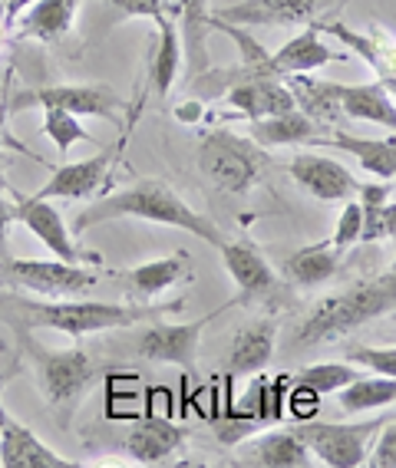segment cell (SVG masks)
<instances>
[{
  "mask_svg": "<svg viewBox=\"0 0 396 468\" xmlns=\"http://www.w3.org/2000/svg\"><path fill=\"white\" fill-rule=\"evenodd\" d=\"M186 307L176 303H110V301H76V297H57V301H30V297H0V320H7L20 330H57L73 340L106 330L135 326L139 320H155Z\"/></svg>",
  "mask_w": 396,
  "mask_h": 468,
  "instance_id": "cell-1",
  "label": "cell"
},
{
  "mask_svg": "<svg viewBox=\"0 0 396 468\" xmlns=\"http://www.w3.org/2000/svg\"><path fill=\"white\" fill-rule=\"evenodd\" d=\"M119 218H139V221H152V225L178 228V231L195 234L198 241L211 244V248L225 244V234L219 231V225L209 221L205 215H198L172 185L159 182V178H143V182L129 185L123 192L93 201L90 208L76 215L73 234H86L90 228L119 221Z\"/></svg>",
  "mask_w": 396,
  "mask_h": 468,
  "instance_id": "cell-2",
  "label": "cell"
},
{
  "mask_svg": "<svg viewBox=\"0 0 396 468\" xmlns=\"http://www.w3.org/2000/svg\"><path fill=\"white\" fill-rule=\"evenodd\" d=\"M383 314H396V284L387 274L373 277V281H360V284L350 287V291L324 297V301L307 314V320L297 326L294 343L297 346L334 343V340H340V336L354 334L357 326L383 317Z\"/></svg>",
  "mask_w": 396,
  "mask_h": 468,
  "instance_id": "cell-3",
  "label": "cell"
},
{
  "mask_svg": "<svg viewBox=\"0 0 396 468\" xmlns=\"http://www.w3.org/2000/svg\"><path fill=\"white\" fill-rule=\"evenodd\" d=\"M24 346L34 360L37 386H40L43 399L50 402V410L59 412V419H70L86 389L100 379V363L80 346L70 350H43L30 336L24 334Z\"/></svg>",
  "mask_w": 396,
  "mask_h": 468,
  "instance_id": "cell-4",
  "label": "cell"
},
{
  "mask_svg": "<svg viewBox=\"0 0 396 468\" xmlns=\"http://www.w3.org/2000/svg\"><path fill=\"white\" fill-rule=\"evenodd\" d=\"M264 152L248 135L211 129L198 143V168L215 188L228 195H245L264 172Z\"/></svg>",
  "mask_w": 396,
  "mask_h": 468,
  "instance_id": "cell-5",
  "label": "cell"
},
{
  "mask_svg": "<svg viewBox=\"0 0 396 468\" xmlns=\"http://www.w3.org/2000/svg\"><path fill=\"white\" fill-rule=\"evenodd\" d=\"M63 109L73 116H93L106 122H123L126 119V100L112 92L102 83H59V86H40V90H24L10 100V112H27V109Z\"/></svg>",
  "mask_w": 396,
  "mask_h": 468,
  "instance_id": "cell-6",
  "label": "cell"
},
{
  "mask_svg": "<svg viewBox=\"0 0 396 468\" xmlns=\"http://www.w3.org/2000/svg\"><path fill=\"white\" fill-rule=\"evenodd\" d=\"M380 426H387L383 419H370V422H297L291 426L297 432L311 455L327 468H360L367 465L370 455V439L380 432Z\"/></svg>",
  "mask_w": 396,
  "mask_h": 468,
  "instance_id": "cell-7",
  "label": "cell"
},
{
  "mask_svg": "<svg viewBox=\"0 0 396 468\" xmlns=\"http://www.w3.org/2000/svg\"><path fill=\"white\" fill-rule=\"evenodd\" d=\"M96 271L67 261H37V258H7L0 261V284H10L17 291L40 293V297H76L96 287Z\"/></svg>",
  "mask_w": 396,
  "mask_h": 468,
  "instance_id": "cell-8",
  "label": "cell"
},
{
  "mask_svg": "<svg viewBox=\"0 0 396 468\" xmlns=\"http://www.w3.org/2000/svg\"><path fill=\"white\" fill-rule=\"evenodd\" d=\"M228 307H235V301L225 303V307H219V310H211V314H205V317H198V320H188V324L149 326V330L139 336V343H135V353L149 363H172V367H182L192 373L205 326L219 317V314H225Z\"/></svg>",
  "mask_w": 396,
  "mask_h": 468,
  "instance_id": "cell-9",
  "label": "cell"
},
{
  "mask_svg": "<svg viewBox=\"0 0 396 468\" xmlns=\"http://www.w3.org/2000/svg\"><path fill=\"white\" fill-rule=\"evenodd\" d=\"M14 218L34 234L53 258L67 261V264H96V261H100L93 251H80V248H76L73 231L67 228L59 208L53 205V198H37V195H30V198H14Z\"/></svg>",
  "mask_w": 396,
  "mask_h": 468,
  "instance_id": "cell-10",
  "label": "cell"
},
{
  "mask_svg": "<svg viewBox=\"0 0 396 468\" xmlns=\"http://www.w3.org/2000/svg\"><path fill=\"white\" fill-rule=\"evenodd\" d=\"M330 4L334 0H238L211 10L209 20L235 27H301L314 24V17Z\"/></svg>",
  "mask_w": 396,
  "mask_h": 468,
  "instance_id": "cell-11",
  "label": "cell"
},
{
  "mask_svg": "<svg viewBox=\"0 0 396 468\" xmlns=\"http://www.w3.org/2000/svg\"><path fill=\"white\" fill-rule=\"evenodd\" d=\"M221 254V264L225 271L231 274L238 287V297L235 303H252V301H271L274 293L281 291V281L274 274L264 254L252 244H241V241H225L219 248Z\"/></svg>",
  "mask_w": 396,
  "mask_h": 468,
  "instance_id": "cell-12",
  "label": "cell"
},
{
  "mask_svg": "<svg viewBox=\"0 0 396 468\" xmlns=\"http://www.w3.org/2000/svg\"><path fill=\"white\" fill-rule=\"evenodd\" d=\"M287 172L317 201H347L357 198V192H360V182L340 162L321 155V152H297L294 159L287 162Z\"/></svg>",
  "mask_w": 396,
  "mask_h": 468,
  "instance_id": "cell-13",
  "label": "cell"
},
{
  "mask_svg": "<svg viewBox=\"0 0 396 468\" xmlns=\"http://www.w3.org/2000/svg\"><path fill=\"white\" fill-rule=\"evenodd\" d=\"M123 145L126 143H119L116 149L100 152V155H93V159H80V162H70V165L53 168L50 182L43 185V188H37L34 195L37 198H53V201L93 198L102 185H106V178H110V165L119 152H123Z\"/></svg>",
  "mask_w": 396,
  "mask_h": 468,
  "instance_id": "cell-14",
  "label": "cell"
},
{
  "mask_svg": "<svg viewBox=\"0 0 396 468\" xmlns=\"http://www.w3.org/2000/svg\"><path fill=\"white\" fill-rule=\"evenodd\" d=\"M0 465L4 468H73L76 462L63 459L57 449L20 419H14L0 402Z\"/></svg>",
  "mask_w": 396,
  "mask_h": 468,
  "instance_id": "cell-15",
  "label": "cell"
},
{
  "mask_svg": "<svg viewBox=\"0 0 396 468\" xmlns=\"http://www.w3.org/2000/svg\"><path fill=\"white\" fill-rule=\"evenodd\" d=\"M235 465L245 468H307L317 462L311 449L297 439L294 429H274V432H254L245 442L235 445Z\"/></svg>",
  "mask_w": 396,
  "mask_h": 468,
  "instance_id": "cell-16",
  "label": "cell"
},
{
  "mask_svg": "<svg viewBox=\"0 0 396 468\" xmlns=\"http://www.w3.org/2000/svg\"><path fill=\"white\" fill-rule=\"evenodd\" d=\"M321 34H330L340 47H347L350 53L367 63V67L377 73V83L383 90H390V96L396 100V40L390 34H380V30H350L340 20H327V24H317Z\"/></svg>",
  "mask_w": 396,
  "mask_h": 468,
  "instance_id": "cell-17",
  "label": "cell"
},
{
  "mask_svg": "<svg viewBox=\"0 0 396 468\" xmlns=\"http://www.w3.org/2000/svg\"><path fill=\"white\" fill-rule=\"evenodd\" d=\"M186 426L166 422V419H143L123 439V449L135 465H166L176 459V452L186 445Z\"/></svg>",
  "mask_w": 396,
  "mask_h": 468,
  "instance_id": "cell-18",
  "label": "cell"
},
{
  "mask_svg": "<svg viewBox=\"0 0 396 468\" xmlns=\"http://www.w3.org/2000/svg\"><path fill=\"white\" fill-rule=\"evenodd\" d=\"M350 59L347 53L327 47L321 37V27L311 24L304 34L291 37L284 47L271 50V67L278 76H297V73H314V69L327 67V63H344Z\"/></svg>",
  "mask_w": 396,
  "mask_h": 468,
  "instance_id": "cell-19",
  "label": "cell"
},
{
  "mask_svg": "<svg viewBox=\"0 0 396 468\" xmlns=\"http://www.w3.org/2000/svg\"><path fill=\"white\" fill-rule=\"evenodd\" d=\"M274 343H278V324L271 317L241 326V330L231 336L228 373H231V377H254V373H264L271 356H274Z\"/></svg>",
  "mask_w": 396,
  "mask_h": 468,
  "instance_id": "cell-20",
  "label": "cell"
},
{
  "mask_svg": "<svg viewBox=\"0 0 396 468\" xmlns=\"http://www.w3.org/2000/svg\"><path fill=\"white\" fill-rule=\"evenodd\" d=\"M311 145H324V149L334 152H347L360 162L363 172L383 178V182H393L396 178V135L387 139H363V135H314Z\"/></svg>",
  "mask_w": 396,
  "mask_h": 468,
  "instance_id": "cell-21",
  "label": "cell"
},
{
  "mask_svg": "<svg viewBox=\"0 0 396 468\" xmlns=\"http://www.w3.org/2000/svg\"><path fill=\"white\" fill-rule=\"evenodd\" d=\"M80 0H34L20 14L17 40H37V43H57L73 30Z\"/></svg>",
  "mask_w": 396,
  "mask_h": 468,
  "instance_id": "cell-22",
  "label": "cell"
},
{
  "mask_svg": "<svg viewBox=\"0 0 396 468\" xmlns=\"http://www.w3.org/2000/svg\"><path fill=\"white\" fill-rule=\"evenodd\" d=\"M337 102H340V116L396 133V100L380 83H357V86L337 83Z\"/></svg>",
  "mask_w": 396,
  "mask_h": 468,
  "instance_id": "cell-23",
  "label": "cell"
},
{
  "mask_svg": "<svg viewBox=\"0 0 396 468\" xmlns=\"http://www.w3.org/2000/svg\"><path fill=\"white\" fill-rule=\"evenodd\" d=\"M155 27H159V34H155V47H152L149 59V83L159 96H169L178 73H182V63H186V43H182V30L172 24L169 14H162Z\"/></svg>",
  "mask_w": 396,
  "mask_h": 468,
  "instance_id": "cell-24",
  "label": "cell"
},
{
  "mask_svg": "<svg viewBox=\"0 0 396 468\" xmlns=\"http://www.w3.org/2000/svg\"><path fill=\"white\" fill-rule=\"evenodd\" d=\"M245 135L262 149H281V145H311L317 135L314 119L301 109L284 112V116H264V119H248Z\"/></svg>",
  "mask_w": 396,
  "mask_h": 468,
  "instance_id": "cell-25",
  "label": "cell"
},
{
  "mask_svg": "<svg viewBox=\"0 0 396 468\" xmlns=\"http://www.w3.org/2000/svg\"><path fill=\"white\" fill-rule=\"evenodd\" d=\"M337 268H340V248H334L330 238L327 241L307 244V248H301V251H294V254H287L284 264H281L284 277L294 287L327 284L330 277L337 274Z\"/></svg>",
  "mask_w": 396,
  "mask_h": 468,
  "instance_id": "cell-26",
  "label": "cell"
},
{
  "mask_svg": "<svg viewBox=\"0 0 396 468\" xmlns=\"http://www.w3.org/2000/svg\"><path fill=\"white\" fill-rule=\"evenodd\" d=\"M182 277H188V258L186 254H169V258H159V261H145L139 268H133L126 274V284L133 293L152 301V297H159L166 293L169 287H176Z\"/></svg>",
  "mask_w": 396,
  "mask_h": 468,
  "instance_id": "cell-27",
  "label": "cell"
},
{
  "mask_svg": "<svg viewBox=\"0 0 396 468\" xmlns=\"http://www.w3.org/2000/svg\"><path fill=\"white\" fill-rule=\"evenodd\" d=\"M396 406V377H357L340 389V410L347 416H363Z\"/></svg>",
  "mask_w": 396,
  "mask_h": 468,
  "instance_id": "cell-28",
  "label": "cell"
},
{
  "mask_svg": "<svg viewBox=\"0 0 396 468\" xmlns=\"http://www.w3.org/2000/svg\"><path fill=\"white\" fill-rule=\"evenodd\" d=\"M291 92H294L297 109L307 112L311 119H330L340 116V102H337V83H327V80H314L311 73H297L284 76Z\"/></svg>",
  "mask_w": 396,
  "mask_h": 468,
  "instance_id": "cell-29",
  "label": "cell"
},
{
  "mask_svg": "<svg viewBox=\"0 0 396 468\" xmlns=\"http://www.w3.org/2000/svg\"><path fill=\"white\" fill-rule=\"evenodd\" d=\"M209 0H176L172 17H182V37H186V57L205 53V30H209Z\"/></svg>",
  "mask_w": 396,
  "mask_h": 468,
  "instance_id": "cell-30",
  "label": "cell"
},
{
  "mask_svg": "<svg viewBox=\"0 0 396 468\" xmlns=\"http://www.w3.org/2000/svg\"><path fill=\"white\" fill-rule=\"evenodd\" d=\"M40 129L59 152H70L73 145L90 143V133L83 129L80 116H73V112H63V109H43Z\"/></svg>",
  "mask_w": 396,
  "mask_h": 468,
  "instance_id": "cell-31",
  "label": "cell"
},
{
  "mask_svg": "<svg viewBox=\"0 0 396 468\" xmlns=\"http://www.w3.org/2000/svg\"><path fill=\"white\" fill-rule=\"evenodd\" d=\"M360 377L357 373L354 363H314V367L301 369L297 373V383H307L311 389H317L321 396H330V393H340L347 383H354V379Z\"/></svg>",
  "mask_w": 396,
  "mask_h": 468,
  "instance_id": "cell-32",
  "label": "cell"
},
{
  "mask_svg": "<svg viewBox=\"0 0 396 468\" xmlns=\"http://www.w3.org/2000/svg\"><path fill=\"white\" fill-rule=\"evenodd\" d=\"M347 363L377 377H396V346H347Z\"/></svg>",
  "mask_w": 396,
  "mask_h": 468,
  "instance_id": "cell-33",
  "label": "cell"
},
{
  "mask_svg": "<svg viewBox=\"0 0 396 468\" xmlns=\"http://www.w3.org/2000/svg\"><path fill=\"white\" fill-rule=\"evenodd\" d=\"M363 218H367V211H363L360 201L347 198L344 201V211H340V218H337V228H334V234H330V244H334V248H340V251H347L350 244L360 241Z\"/></svg>",
  "mask_w": 396,
  "mask_h": 468,
  "instance_id": "cell-34",
  "label": "cell"
},
{
  "mask_svg": "<svg viewBox=\"0 0 396 468\" xmlns=\"http://www.w3.org/2000/svg\"><path fill=\"white\" fill-rule=\"evenodd\" d=\"M367 218H363V234L360 241L373 244V241H387V238H396V201H387V205H377V208H363Z\"/></svg>",
  "mask_w": 396,
  "mask_h": 468,
  "instance_id": "cell-35",
  "label": "cell"
},
{
  "mask_svg": "<svg viewBox=\"0 0 396 468\" xmlns=\"http://www.w3.org/2000/svg\"><path fill=\"white\" fill-rule=\"evenodd\" d=\"M287 410L294 416V422H307L321 412V393L311 389L307 383H291V393H287Z\"/></svg>",
  "mask_w": 396,
  "mask_h": 468,
  "instance_id": "cell-36",
  "label": "cell"
},
{
  "mask_svg": "<svg viewBox=\"0 0 396 468\" xmlns=\"http://www.w3.org/2000/svg\"><path fill=\"white\" fill-rule=\"evenodd\" d=\"M112 10H116L119 17H145V20H155L162 17V14H169V0H106ZM176 10V7H172Z\"/></svg>",
  "mask_w": 396,
  "mask_h": 468,
  "instance_id": "cell-37",
  "label": "cell"
},
{
  "mask_svg": "<svg viewBox=\"0 0 396 468\" xmlns=\"http://www.w3.org/2000/svg\"><path fill=\"white\" fill-rule=\"evenodd\" d=\"M367 465L396 468V419H390L387 429H380L377 432V442H373L370 455H367Z\"/></svg>",
  "mask_w": 396,
  "mask_h": 468,
  "instance_id": "cell-38",
  "label": "cell"
},
{
  "mask_svg": "<svg viewBox=\"0 0 396 468\" xmlns=\"http://www.w3.org/2000/svg\"><path fill=\"white\" fill-rule=\"evenodd\" d=\"M390 195H393V185L383 182V178H380V182H367V185L360 182V192H357V201H360L363 208H377V205H387Z\"/></svg>",
  "mask_w": 396,
  "mask_h": 468,
  "instance_id": "cell-39",
  "label": "cell"
},
{
  "mask_svg": "<svg viewBox=\"0 0 396 468\" xmlns=\"http://www.w3.org/2000/svg\"><path fill=\"white\" fill-rule=\"evenodd\" d=\"M202 116H205L202 100H186V102H178L176 106V119L182 122V126H198Z\"/></svg>",
  "mask_w": 396,
  "mask_h": 468,
  "instance_id": "cell-40",
  "label": "cell"
},
{
  "mask_svg": "<svg viewBox=\"0 0 396 468\" xmlns=\"http://www.w3.org/2000/svg\"><path fill=\"white\" fill-rule=\"evenodd\" d=\"M14 221H17V218H14V201H7L0 195V254L7 251V231Z\"/></svg>",
  "mask_w": 396,
  "mask_h": 468,
  "instance_id": "cell-41",
  "label": "cell"
},
{
  "mask_svg": "<svg viewBox=\"0 0 396 468\" xmlns=\"http://www.w3.org/2000/svg\"><path fill=\"white\" fill-rule=\"evenodd\" d=\"M34 0H4V7H0V17H4V24H7V30L20 20V14H24L27 7H30Z\"/></svg>",
  "mask_w": 396,
  "mask_h": 468,
  "instance_id": "cell-42",
  "label": "cell"
},
{
  "mask_svg": "<svg viewBox=\"0 0 396 468\" xmlns=\"http://www.w3.org/2000/svg\"><path fill=\"white\" fill-rule=\"evenodd\" d=\"M4 40H7V24H4V17H0V47H4Z\"/></svg>",
  "mask_w": 396,
  "mask_h": 468,
  "instance_id": "cell-43",
  "label": "cell"
},
{
  "mask_svg": "<svg viewBox=\"0 0 396 468\" xmlns=\"http://www.w3.org/2000/svg\"><path fill=\"white\" fill-rule=\"evenodd\" d=\"M387 277L396 284V258H393V264H390V271H387Z\"/></svg>",
  "mask_w": 396,
  "mask_h": 468,
  "instance_id": "cell-44",
  "label": "cell"
},
{
  "mask_svg": "<svg viewBox=\"0 0 396 468\" xmlns=\"http://www.w3.org/2000/svg\"><path fill=\"white\" fill-rule=\"evenodd\" d=\"M0 389H4V377H0ZM0 402H4V399H0Z\"/></svg>",
  "mask_w": 396,
  "mask_h": 468,
  "instance_id": "cell-45",
  "label": "cell"
},
{
  "mask_svg": "<svg viewBox=\"0 0 396 468\" xmlns=\"http://www.w3.org/2000/svg\"><path fill=\"white\" fill-rule=\"evenodd\" d=\"M0 7H4V0H0Z\"/></svg>",
  "mask_w": 396,
  "mask_h": 468,
  "instance_id": "cell-46",
  "label": "cell"
}]
</instances>
